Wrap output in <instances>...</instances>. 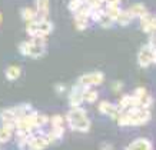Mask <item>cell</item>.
I'll return each instance as SVG.
<instances>
[{"mask_svg": "<svg viewBox=\"0 0 156 150\" xmlns=\"http://www.w3.org/2000/svg\"><path fill=\"white\" fill-rule=\"evenodd\" d=\"M2 20H3V17H2V13H0V23H2Z\"/></svg>", "mask_w": 156, "mask_h": 150, "instance_id": "836d02e7", "label": "cell"}, {"mask_svg": "<svg viewBox=\"0 0 156 150\" xmlns=\"http://www.w3.org/2000/svg\"><path fill=\"white\" fill-rule=\"evenodd\" d=\"M99 2L103 5V3H119L120 0H99Z\"/></svg>", "mask_w": 156, "mask_h": 150, "instance_id": "1f68e13d", "label": "cell"}, {"mask_svg": "<svg viewBox=\"0 0 156 150\" xmlns=\"http://www.w3.org/2000/svg\"><path fill=\"white\" fill-rule=\"evenodd\" d=\"M156 60V50L155 46L152 44H145L140 47V50L137 53V65L140 66L142 69H146L151 65H153Z\"/></svg>", "mask_w": 156, "mask_h": 150, "instance_id": "277c9868", "label": "cell"}, {"mask_svg": "<svg viewBox=\"0 0 156 150\" xmlns=\"http://www.w3.org/2000/svg\"><path fill=\"white\" fill-rule=\"evenodd\" d=\"M128 12L130 13V16H132L133 19H135V17H137V19H139V17H142L143 14L149 13V12H147V9H146V6L142 5V3H136V5L130 6Z\"/></svg>", "mask_w": 156, "mask_h": 150, "instance_id": "5bb4252c", "label": "cell"}, {"mask_svg": "<svg viewBox=\"0 0 156 150\" xmlns=\"http://www.w3.org/2000/svg\"><path fill=\"white\" fill-rule=\"evenodd\" d=\"M147 93V90L145 89V87H137V89H135V92H133V96L136 97V100L139 97H142L143 94H146Z\"/></svg>", "mask_w": 156, "mask_h": 150, "instance_id": "83f0119b", "label": "cell"}, {"mask_svg": "<svg viewBox=\"0 0 156 150\" xmlns=\"http://www.w3.org/2000/svg\"><path fill=\"white\" fill-rule=\"evenodd\" d=\"M132 106H137V100L133 94H125L120 97L118 103V109L122 112V110H126V109L132 107Z\"/></svg>", "mask_w": 156, "mask_h": 150, "instance_id": "4fadbf2b", "label": "cell"}, {"mask_svg": "<svg viewBox=\"0 0 156 150\" xmlns=\"http://www.w3.org/2000/svg\"><path fill=\"white\" fill-rule=\"evenodd\" d=\"M12 134H13V130L9 129L6 126L0 127V143H7V141L12 139Z\"/></svg>", "mask_w": 156, "mask_h": 150, "instance_id": "44dd1931", "label": "cell"}, {"mask_svg": "<svg viewBox=\"0 0 156 150\" xmlns=\"http://www.w3.org/2000/svg\"><path fill=\"white\" fill-rule=\"evenodd\" d=\"M50 123H52V127L63 126V123H65V119L62 117V116H59V114H56V116H53V117L50 119Z\"/></svg>", "mask_w": 156, "mask_h": 150, "instance_id": "484cf974", "label": "cell"}, {"mask_svg": "<svg viewBox=\"0 0 156 150\" xmlns=\"http://www.w3.org/2000/svg\"><path fill=\"white\" fill-rule=\"evenodd\" d=\"M125 112L129 114V126H142L151 120V110L139 106H132Z\"/></svg>", "mask_w": 156, "mask_h": 150, "instance_id": "7a4b0ae2", "label": "cell"}, {"mask_svg": "<svg viewBox=\"0 0 156 150\" xmlns=\"http://www.w3.org/2000/svg\"><path fill=\"white\" fill-rule=\"evenodd\" d=\"M105 75L100 72H92V73H86L77 79V83L86 87H92V86H99L103 83Z\"/></svg>", "mask_w": 156, "mask_h": 150, "instance_id": "5b68a950", "label": "cell"}, {"mask_svg": "<svg viewBox=\"0 0 156 150\" xmlns=\"http://www.w3.org/2000/svg\"><path fill=\"white\" fill-rule=\"evenodd\" d=\"M99 147H100V149H103V150H105V149H113V146L109 145V143H102Z\"/></svg>", "mask_w": 156, "mask_h": 150, "instance_id": "4dcf8cb0", "label": "cell"}, {"mask_svg": "<svg viewBox=\"0 0 156 150\" xmlns=\"http://www.w3.org/2000/svg\"><path fill=\"white\" fill-rule=\"evenodd\" d=\"M46 54V44H36V43H32L29 40V53L27 56L34 57V59H39V57H43Z\"/></svg>", "mask_w": 156, "mask_h": 150, "instance_id": "7c38bea8", "label": "cell"}, {"mask_svg": "<svg viewBox=\"0 0 156 150\" xmlns=\"http://www.w3.org/2000/svg\"><path fill=\"white\" fill-rule=\"evenodd\" d=\"M98 23H99L103 29H110L112 26H113L115 20L112 19V17H110L109 14L105 13V10H103V13H102V16L99 17V20H98Z\"/></svg>", "mask_w": 156, "mask_h": 150, "instance_id": "ffe728a7", "label": "cell"}, {"mask_svg": "<svg viewBox=\"0 0 156 150\" xmlns=\"http://www.w3.org/2000/svg\"><path fill=\"white\" fill-rule=\"evenodd\" d=\"M49 0H36V20L48 19Z\"/></svg>", "mask_w": 156, "mask_h": 150, "instance_id": "8fae6325", "label": "cell"}, {"mask_svg": "<svg viewBox=\"0 0 156 150\" xmlns=\"http://www.w3.org/2000/svg\"><path fill=\"white\" fill-rule=\"evenodd\" d=\"M56 90L62 93V92H65V86H56Z\"/></svg>", "mask_w": 156, "mask_h": 150, "instance_id": "d6a6232c", "label": "cell"}, {"mask_svg": "<svg viewBox=\"0 0 156 150\" xmlns=\"http://www.w3.org/2000/svg\"><path fill=\"white\" fill-rule=\"evenodd\" d=\"M82 5H83V0H70V3H69L67 7H69V10H70L72 13H75Z\"/></svg>", "mask_w": 156, "mask_h": 150, "instance_id": "d4e9b609", "label": "cell"}, {"mask_svg": "<svg viewBox=\"0 0 156 150\" xmlns=\"http://www.w3.org/2000/svg\"><path fill=\"white\" fill-rule=\"evenodd\" d=\"M22 75V69H20L19 66H9L7 69L5 70V76L7 80H17Z\"/></svg>", "mask_w": 156, "mask_h": 150, "instance_id": "2e32d148", "label": "cell"}, {"mask_svg": "<svg viewBox=\"0 0 156 150\" xmlns=\"http://www.w3.org/2000/svg\"><path fill=\"white\" fill-rule=\"evenodd\" d=\"M0 120L3 123V126L9 127L14 131V122H16V114H14L13 109H5L0 112Z\"/></svg>", "mask_w": 156, "mask_h": 150, "instance_id": "9c48e42d", "label": "cell"}, {"mask_svg": "<svg viewBox=\"0 0 156 150\" xmlns=\"http://www.w3.org/2000/svg\"><path fill=\"white\" fill-rule=\"evenodd\" d=\"M86 86H82V85H77L73 86L69 93V103H70L72 107H76V106H80L83 103V90H85Z\"/></svg>", "mask_w": 156, "mask_h": 150, "instance_id": "8992f818", "label": "cell"}, {"mask_svg": "<svg viewBox=\"0 0 156 150\" xmlns=\"http://www.w3.org/2000/svg\"><path fill=\"white\" fill-rule=\"evenodd\" d=\"M152 96L149 93H146V94H143L142 97H139L137 99V106L139 107H145V109H149L152 106Z\"/></svg>", "mask_w": 156, "mask_h": 150, "instance_id": "7402d4cb", "label": "cell"}, {"mask_svg": "<svg viewBox=\"0 0 156 150\" xmlns=\"http://www.w3.org/2000/svg\"><path fill=\"white\" fill-rule=\"evenodd\" d=\"M86 5H89L90 7H100L102 6V3H100L99 0H83Z\"/></svg>", "mask_w": 156, "mask_h": 150, "instance_id": "f1b7e54d", "label": "cell"}, {"mask_svg": "<svg viewBox=\"0 0 156 150\" xmlns=\"http://www.w3.org/2000/svg\"><path fill=\"white\" fill-rule=\"evenodd\" d=\"M122 87H123V83H122V82H116L112 89H113V92H116V93H118V92H120V90H122Z\"/></svg>", "mask_w": 156, "mask_h": 150, "instance_id": "f546056e", "label": "cell"}, {"mask_svg": "<svg viewBox=\"0 0 156 150\" xmlns=\"http://www.w3.org/2000/svg\"><path fill=\"white\" fill-rule=\"evenodd\" d=\"M96 100H98V92L92 90V87H85V90H83V102L95 103Z\"/></svg>", "mask_w": 156, "mask_h": 150, "instance_id": "d6986e66", "label": "cell"}, {"mask_svg": "<svg viewBox=\"0 0 156 150\" xmlns=\"http://www.w3.org/2000/svg\"><path fill=\"white\" fill-rule=\"evenodd\" d=\"M99 112L102 114H106L110 119H116L119 116L120 110L118 109V106L112 104L110 102H100L99 103Z\"/></svg>", "mask_w": 156, "mask_h": 150, "instance_id": "ba28073f", "label": "cell"}, {"mask_svg": "<svg viewBox=\"0 0 156 150\" xmlns=\"http://www.w3.org/2000/svg\"><path fill=\"white\" fill-rule=\"evenodd\" d=\"M132 20H133V17L130 16V13H129L128 10H120L115 22L118 24H120V26H128V24H130Z\"/></svg>", "mask_w": 156, "mask_h": 150, "instance_id": "e0dca14e", "label": "cell"}, {"mask_svg": "<svg viewBox=\"0 0 156 150\" xmlns=\"http://www.w3.org/2000/svg\"><path fill=\"white\" fill-rule=\"evenodd\" d=\"M120 6H119V3H106V9H105V13L109 14L110 17L113 20H116V17H118L119 12H120Z\"/></svg>", "mask_w": 156, "mask_h": 150, "instance_id": "ac0fdd59", "label": "cell"}, {"mask_svg": "<svg viewBox=\"0 0 156 150\" xmlns=\"http://www.w3.org/2000/svg\"><path fill=\"white\" fill-rule=\"evenodd\" d=\"M89 17L86 14L82 13H75V24L77 30H86L89 26Z\"/></svg>", "mask_w": 156, "mask_h": 150, "instance_id": "9a60e30c", "label": "cell"}, {"mask_svg": "<svg viewBox=\"0 0 156 150\" xmlns=\"http://www.w3.org/2000/svg\"><path fill=\"white\" fill-rule=\"evenodd\" d=\"M19 53L23 56H27L29 53V42H22L19 44Z\"/></svg>", "mask_w": 156, "mask_h": 150, "instance_id": "4316f807", "label": "cell"}, {"mask_svg": "<svg viewBox=\"0 0 156 150\" xmlns=\"http://www.w3.org/2000/svg\"><path fill=\"white\" fill-rule=\"evenodd\" d=\"M126 149L128 150H152L153 149V145H152V141L149 139L140 137V139L133 140Z\"/></svg>", "mask_w": 156, "mask_h": 150, "instance_id": "30bf717a", "label": "cell"}, {"mask_svg": "<svg viewBox=\"0 0 156 150\" xmlns=\"http://www.w3.org/2000/svg\"><path fill=\"white\" fill-rule=\"evenodd\" d=\"M139 20H140V29H142V32H145L146 34L155 33V30H156V19H155V16L146 13V14H143L142 17H139Z\"/></svg>", "mask_w": 156, "mask_h": 150, "instance_id": "52a82bcc", "label": "cell"}, {"mask_svg": "<svg viewBox=\"0 0 156 150\" xmlns=\"http://www.w3.org/2000/svg\"><path fill=\"white\" fill-rule=\"evenodd\" d=\"M22 19L26 20V22L36 20V10L30 9V7H24V9L22 10Z\"/></svg>", "mask_w": 156, "mask_h": 150, "instance_id": "603a6c76", "label": "cell"}, {"mask_svg": "<svg viewBox=\"0 0 156 150\" xmlns=\"http://www.w3.org/2000/svg\"><path fill=\"white\" fill-rule=\"evenodd\" d=\"M34 123H36V127H40L42 129L43 126H46V123H49V117L48 116H44V114H36V117H34Z\"/></svg>", "mask_w": 156, "mask_h": 150, "instance_id": "cb8c5ba5", "label": "cell"}, {"mask_svg": "<svg viewBox=\"0 0 156 150\" xmlns=\"http://www.w3.org/2000/svg\"><path fill=\"white\" fill-rule=\"evenodd\" d=\"M66 122L72 130L82 131V133H87L90 130V120L87 119L86 110L82 109L80 106L72 107L70 112L67 113Z\"/></svg>", "mask_w": 156, "mask_h": 150, "instance_id": "6da1fadb", "label": "cell"}, {"mask_svg": "<svg viewBox=\"0 0 156 150\" xmlns=\"http://www.w3.org/2000/svg\"><path fill=\"white\" fill-rule=\"evenodd\" d=\"M52 30L53 24L48 19L32 20V22H27V26H26V32H27L30 37H33V36H48L49 33H52Z\"/></svg>", "mask_w": 156, "mask_h": 150, "instance_id": "3957f363", "label": "cell"}]
</instances>
